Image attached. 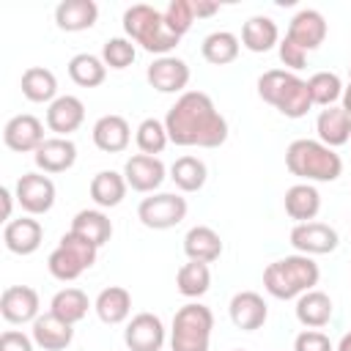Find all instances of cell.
<instances>
[{
  "label": "cell",
  "mask_w": 351,
  "mask_h": 351,
  "mask_svg": "<svg viewBox=\"0 0 351 351\" xmlns=\"http://www.w3.org/2000/svg\"><path fill=\"white\" fill-rule=\"evenodd\" d=\"M170 143L184 148H219L228 140V121L203 90H184L165 115Z\"/></svg>",
  "instance_id": "cell-1"
},
{
  "label": "cell",
  "mask_w": 351,
  "mask_h": 351,
  "mask_svg": "<svg viewBox=\"0 0 351 351\" xmlns=\"http://www.w3.org/2000/svg\"><path fill=\"white\" fill-rule=\"evenodd\" d=\"M285 167L296 176L304 178V184L310 181H337L343 173V159L340 154H335V148L324 145L321 140H293L285 148Z\"/></svg>",
  "instance_id": "cell-2"
},
{
  "label": "cell",
  "mask_w": 351,
  "mask_h": 351,
  "mask_svg": "<svg viewBox=\"0 0 351 351\" xmlns=\"http://www.w3.org/2000/svg\"><path fill=\"white\" fill-rule=\"evenodd\" d=\"M321 269L310 255H285L263 269V288L274 299H296L318 285Z\"/></svg>",
  "instance_id": "cell-3"
},
{
  "label": "cell",
  "mask_w": 351,
  "mask_h": 351,
  "mask_svg": "<svg viewBox=\"0 0 351 351\" xmlns=\"http://www.w3.org/2000/svg\"><path fill=\"white\" fill-rule=\"evenodd\" d=\"M123 30H126L129 41L140 44L145 52H154L159 58H165L181 41L167 27L165 14L156 11L154 5H145V3H134V5H129L123 11Z\"/></svg>",
  "instance_id": "cell-4"
},
{
  "label": "cell",
  "mask_w": 351,
  "mask_h": 351,
  "mask_svg": "<svg viewBox=\"0 0 351 351\" xmlns=\"http://www.w3.org/2000/svg\"><path fill=\"white\" fill-rule=\"evenodd\" d=\"M211 329H214V313L200 302H189L173 315L170 348L173 351H208Z\"/></svg>",
  "instance_id": "cell-5"
},
{
  "label": "cell",
  "mask_w": 351,
  "mask_h": 351,
  "mask_svg": "<svg viewBox=\"0 0 351 351\" xmlns=\"http://www.w3.org/2000/svg\"><path fill=\"white\" fill-rule=\"evenodd\" d=\"M96 255H99V247H96V244H90L88 239H82V236H77L74 230H69V233L60 236V244L49 252L47 269H49V274H52L55 280L71 282V280H77L85 269H90V266L96 263Z\"/></svg>",
  "instance_id": "cell-6"
},
{
  "label": "cell",
  "mask_w": 351,
  "mask_h": 351,
  "mask_svg": "<svg viewBox=\"0 0 351 351\" xmlns=\"http://www.w3.org/2000/svg\"><path fill=\"white\" fill-rule=\"evenodd\" d=\"M137 217L151 230H167V228H176L186 217V200L173 192H159V195L140 200Z\"/></svg>",
  "instance_id": "cell-7"
},
{
  "label": "cell",
  "mask_w": 351,
  "mask_h": 351,
  "mask_svg": "<svg viewBox=\"0 0 351 351\" xmlns=\"http://www.w3.org/2000/svg\"><path fill=\"white\" fill-rule=\"evenodd\" d=\"M16 200L22 206V211H27L30 217L47 214L55 206V184L49 176L44 173H25L16 181Z\"/></svg>",
  "instance_id": "cell-8"
},
{
  "label": "cell",
  "mask_w": 351,
  "mask_h": 351,
  "mask_svg": "<svg viewBox=\"0 0 351 351\" xmlns=\"http://www.w3.org/2000/svg\"><path fill=\"white\" fill-rule=\"evenodd\" d=\"M123 343L129 351H159L165 346V324L154 313H137L126 329Z\"/></svg>",
  "instance_id": "cell-9"
},
{
  "label": "cell",
  "mask_w": 351,
  "mask_h": 351,
  "mask_svg": "<svg viewBox=\"0 0 351 351\" xmlns=\"http://www.w3.org/2000/svg\"><path fill=\"white\" fill-rule=\"evenodd\" d=\"M44 123L30 115V112H22V115H14L5 126H3V143L16 151V154H27V151H38V145L44 143Z\"/></svg>",
  "instance_id": "cell-10"
},
{
  "label": "cell",
  "mask_w": 351,
  "mask_h": 351,
  "mask_svg": "<svg viewBox=\"0 0 351 351\" xmlns=\"http://www.w3.org/2000/svg\"><path fill=\"white\" fill-rule=\"evenodd\" d=\"M145 77H148L151 88L159 93H184V88L189 82V66H186V60H181L176 55H165L148 66Z\"/></svg>",
  "instance_id": "cell-11"
},
{
  "label": "cell",
  "mask_w": 351,
  "mask_h": 351,
  "mask_svg": "<svg viewBox=\"0 0 351 351\" xmlns=\"http://www.w3.org/2000/svg\"><path fill=\"white\" fill-rule=\"evenodd\" d=\"M291 244L302 255H326L337 250V230L324 222H299L291 230Z\"/></svg>",
  "instance_id": "cell-12"
},
{
  "label": "cell",
  "mask_w": 351,
  "mask_h": 351,
  "mask_svg": "<svg viewBox=\"0 0 351 351\" xmlns=\"http://www.w3.org/2000/svg\"><path fill=\"white\" fill-rule=\"evenodd\" d=\"M167 170L162 165L159 156H148V154H134L126 159L123 165V178L134 192H154L162 186Z\"/></svg>",
  "instance_id": "cell-13"
},
{
  "label": "cell",
  "mask_w": 351,
  "mask_h": 351,
  "mask_svg": "<svg viewBox=\"0 0 351 351\" xmlns=\"http://www.w3.org/2000/svg\"><path fill=\"white\" fill-rule=\"evenodd\" d=\"M38 293L30 285H8L0 296V313L8 324H27L38 318Z\"/></svg>",
  "instance_id": "cell-14"
},
{
  "label": "cell",
  "mask_w": 351,
  "mask_h": 351,
  "mask_svg": "<svg viewBox=\"0 0 351 351\" xmlns=\"http://www.w3.org/2000/svg\"><path fill=\"white\" fill-rule=\"evenodd\" d=\"M285 36H288L296 47H302L304 52L318 49V47L324 44V38H326V19H324V14L315 11V8H302V11L291 19Z\"/></svg>",
  "instance_id": "cell-15"
},
{
  "label": "cell",
  "mask_w": 351,
  "mask_h": 351,
  "mask_svg": "<svg viewBox=\"0 0 351 351\" xmlns=\"http://www.w3.org/2000/svg\"><path fill=\"white\" fill-rule=\"evenodd\" d=\"M228 310H230L233 326L241 329V332H255V329H261V326L266 324V318H269V307H266L263 296L255 293V291H239V293L230 299V307H228Z\"/></svg>",
  "instance_id": "cell-16"
},
{
  "label": "cell",
  "mask_w": 351,
  "mask_h": 351,
  "mask_svg": "<svg viewBox=\"0 0 351 351\" xmlns=\"http://www.w3.org/2000/svg\"><path fill=\"white\" fill-rule=\"evenodd\" d=\"M82 121H85V104L71 93L58 96L47 107V126L55 132V137H69L82 126Z\"/></svg>",
  "instance_id": "cell-17"
},
{
  "label": "cell",
  "mask_w": 351,
  "mask_h": 351,
  "mask_svg": "<svg viewBox=\"0 0 351 351\" xmlns=\"http://www.w3.org/2000/svg\"><path fill=\"white\" fill-rule=\"evenodd\" d=\"M33 162L44 173H66L77 162V145L69 137H47L33 154Z\"/></svg>",
  "instance_id": "cell-18"
},
{
  "label": "cell",
  "mask_w": 351,
  "mask_h": 351,
  "mask_svg": "<svg viewBox=\"0 0 351 351\" xmlns=\"http://www.w3.org/2000/svg\"><path fill=\"white\" fill-rule=\"evenodd\" d=\"M41 239H44V228L33 217L11 219L3 228V241H5L8 252H14V255H33L41 247Z\"/></svg>",
  "instance_id": "cell-19"
},
{
  "label": "cell",
  "mask_w": 351,
  "mask_h": 351,
  "mask_svg": "<svg viewBox=\"0 0 351 351\" xmlns=\"http://www.w3.org/2000/svg\"><path fill=\"white\" fill-rule=\"evenodd\" d=\"M74 340V326L60 321L52 313H44L33 321V343L44 351H63Z\"/></svg>",
  "instance_id": "cell-20"
},
{
  "label": "cell",
  "mask_w": 351,
  "mask_h": 351,
  "mask_svg": "<svg viewBox=\"0 0 351 351\" xmlns=\"http://www.w3.org/2000/svg\"><path fill=\"white\" fill-rule=\"evenodd\" d=\"M132 140V129L123 115H101L93 123V145L104 154H121L126 151Z\"/></svg>",
  "instance_id": "cell-21"
},
{
  "label": "cell",
  "mask_w": 351,
  "mask_h": 351,
  "mask_svg": "<svg viewBox=\"0 0 351 351\" xmlns=\"http://www.w3.org/2000/svg\"><path fill=\"white\" fill-rule=\"evenodd\" d=\"M99 19V5L93 0H63L55 8V25L66 33H80L93 27Z\"/></svg>",
  "instance_id": "cell-22"
},
{
  "label": "cell",
  "mask_w": 351,
  "mask_h": 351,
  "mask_svg": "<svg viewBox=\"0 0 351 351\" xmlns=\"http://www.w3.org/2000/svg\"><path fill=\"white\" fill-rule=\"evenodd\" d=\"M315 132H318V140L329 148L346 145L351 140V115L343 107H326L315 118Z\"/></svg>",
  "instance_id": "cell-23"
},
{
  "label": "cell",
  "mask_w": 351,
  "mask_h": 351,
  "mask_svg": "<svg viewBox=\"0 0 351 351\" xmlns=\"http://www.w3.org/2000/svg\"><path fill=\"white\" fill-rule=\"evenodd\" d=\"M184 252L189 261H200V263H211L222 255V239L214 228L208 225H195L186 230L184 236Z\"/></svg>",
  "instance_id": "cell-24"
},
{
  "label": "cell",
  "mask_w": 351,
  "mask_h": 351,
  "mask_svg": "<svg viewBox=\"0 0 351 351\" xmlns=\"http://www.w3.org/2000/svg\"><path fill=\"white\" fill-rule=\"evenodd\" d=\"M285 214L291 219L299 222H313L321 211V195L313 184H293L288 192H285Z\"/></svg>",
  "instance_id": "cell-25"
},
{
  "label": "cell",
  "mask_w": 351,
  "mask_h": 351,
  "mask_svg": "<svg viewBox=\"0 0 351 351\" xmlns=\"http://www.w3.org/2000/svg\"><path fill=\"white\" fill-rule=\"evenodd\" d=\"M93 310H96L99 321H104L110 326L123 324L129 318V313H132V293L126 288H121V285H110L96 296Z\"/></svg>",
  "instance_id": "cell-26"
},
{
  "label": "cell",
  "mask_w": 351,
  "mask_h": 351,
  "mask_svg": "<svg viewBox=\"0 0 351 351\" xmlns=\"http://www.w3.org/2000/svg\"><path fill=\"white\" fill-rule=\"evenodd\" d=\"M332 299L324 293V291H307L296 299V318L302 326L307 329H321L332 321Z\"/></svg>",
  "instance_id": "cell-27"
},
{
  "label": "cell",
  "mask_w": 351,
  "mask_h": 351,
  "mask_svg": "<svg viewBox=\"0 0 351 351\" xmlns=\"http://www.w3.org/2000/svg\"><path fill=\"white\" fill-rule=\"evenodd\" d=\"M126 178L123 173H115V170H101L90 178V197L99 208H115L123 197H126Z\"/></svg>",
  "instance_id": "cell-28"
},
{
  "label": "cell",
  "mask_w": 351,
  "mask_h": 351,
  "mask_svg": "<svg viewBox=\"0 0 351 351\" xmlns=\"http://www.w3.org/2000/svg\"><path fill=\"white\" fill-rule=\"evenodd\" d=\"M274 44H280V30L271 16H250L241 27V47L250 52H269Z\"/></svg>",
  "instance_id": "cell-29"
},
{
  "label": "cell",
  "mask_w": 351,
  "mask_h": 351,
  "mask_svg": "<svg viewBox=\"0 0 351 351\" xmlns=\"http://www.w3.org/2000/svg\"><path fill=\"white\" fill-rule=\"evenodd\" d=\"M22 96L36 104H44V101L52 104L58 99V77L44 66H30L22 74Z\"/></svg>",
  "instance_id": "cell-30"
},
{
  "label": "cell",
  "mask_w": 351,
  "mask_h": 351,
  "mask_svg": "<svg viewBox=\"0 0 351 351\" xmlns=\"http://www.w3.org/2000/svg\"><path fill=\"white\" fill-rule=\"evenodd\" d=\"M69 230H74L77 236L88 239V241L96 244V247H104V244L110 241V236H112V222H110V217H107L104 211H99V208H85V211H80V214L71 219V228H69Z\"/></svg>",
  "instance_id": "cell-31"
},
{
  "label": "cell",
  "mask_w": 351,
  "mask_h": 351,
  "mask_svg": "<svg viewBox=\"0 0 351 351\" xmlns=\"http://www.w3.org/2000/svg\"><path fill=\"white\" fill-rule=\"evenodd\" d=\"M274 107L285 118H304L310 112V107H313V99H310V90H307V80H299L296 74H291V80L280 90Z\"/></svg>",
  "instance_id": "cell-32"
},
{
  "label": "cell",
  "mask_w": 351,
  "mask_h": 351,
  "mask_svg": "<svg viewBox=\"0 0 351 351\" xmlns=\"http://www.w3.org/2000/svg\"><path fill=\"white\" fill-rule=\"evenodd\" d=\"M239 49H241L239 36H233L230 30H214L200 44V52H203V58L211 66H228V63H233L239 58Z\"/></svg>",
  "instance_id": "cell-33"
},
{
  "label": "cell",
  "mask_w": 351,
  "mask_h": 351,
  "mask_svg": "<svg viewBox=\"0 0 351 351\" xmlns=\"http://www.w3.org/2000/svg\"><path fill=\"white\" fill-rule=\"evenodd\" d=\"M88 307H90L88 293L80 291V288H63V291H58V293L52 296V302H49V313L58 315L60 321L71 324V326L88 315Z\"/></svg>",
  "instance_id": "cell-34"
},
{
  "label": "cell",
  "mask_w": 351,
  "mask_h": 351,
  "mask_svg": "<svg viewBox=\"0 0 351 351\" xmlns=\"http://www.w3.org/2000/svg\"><path fill=\"white\" fill-rule=\"evenodd\" d=\"M170 178L181 192H197V189H203L208 170H206V162L197 156H178L170 165Z\"/></svg>",
  "instance_id": "cell-35"
},
{
  "label": "cell",
  "mask_w": 351,
  "mask_h": 351,
  "mask_svg": "<svg viewBox=\"0 0 351 351\" xmlns=\"http://www.w3.org/2000/svg\"><path fill=\"white\" fill-rule=\"evenodd\" d=\"M69 77L80 88H99L107 80V66L101 58H96L90 52H80L69 60Z\"/></svg>",
  "instance_id": "cell-36"
},
{
  "label": "cell",
  "mask_w": 351,
  "mask_h": 351,
  "mask_svg": "<svg viewBox=\"0 0 351 351\" xmlns=\"http://www.w3.org/2000/svg\"><path fill=\"white\" fill-rule=\"evenodd\" d=\"M176 288L178 293H184L186 299H197L203 296L208 288H211V269L208 263H200V261H189L178 269L176 274Z\"/></svg>",
  "instance_id": "cell-37"
},
{
  "label": "cell",
  "mask_w": 351,
  "mask_h": 351,
  "mask_svg": "<svg viewBox=\"0 0 351 351\" xmlns=\"http://www.w3.org/2000/svg\"><path fill=\"white\" fill-rule=\"evenodd\" d=\"M307 90H310L313 104L335 107V101L343 96V82H340V77L335 71H315L307 80Z\"/></svg>",
  "instance_id": "cell-38"
},
{
  "label": "cell",
  "mask_w": 351,
  "mask_h": 351,
  "mask_svg": "<svg viewBox=\"0 0 351 351\" xmlns=\"http://www.w3.org/2000/svg\"><path fill=\"white\" fill-rule=\"evenodd\" d=\"M137 148L140 154H148V156H156L165 151V145L170 143L167 137V129H165V121H156V118H145L140 126H137Z\"/></svg>",
  "instance_id": "cell-39"
},
{
  "label": "cell",
  "mask_w": 351,
  "mask_h": 351,
  "mask_svg": "<svg viewBox=\"0 0 351 351\" xmlns=\"http://www.w3.org/2000/svg\"><path fill=\"white\" fill-rule=\"evenodd\" d=\"M134 58H137V49H134V44H132L129 38H123V36L107 38L104 47H101V60H104V66H110V69H126V66L134 63Z\"/></svg>",
  "instance_id": "cell-40"
},
{
  "label": "cell",
  "mask_w": 351,
  "mask_h": 351,
  "mask_svg": "<svg viewBox=\"0 0 351 351\" xmlns=\"http://www.w3.org/2000/svg\"><path fill=\"white\" fill-rule=\"evenodd\" d=\"M165 14V22H167V27L181 38L189 27H192V22H195V8H192V0H170V5L162 11Z\"/></svg>",
  "instance_id": "cell-41"
},
{
  "label": "cell",
  "mask_w": 351,
  "mask_h": 351,
  "mask_svg": "<svg viewBox=\"0 0 351 351\" xmlns=\"http://www.w3.org/2000/svg\"><path fill=\"white\" fill-rule=\"evenodd\" d=\"M291 74H293V71H288V69H269V71H263V74L258 77V96H261L266 104L274 107V101H277L280 90L285 88V82L291 80Z\"/></svg>",
  "instance_id": "cell-42"
},
{
  "label": "cell",
  "mask_w": 351,
  "mask_h": 351,
  "mask_svg": "<svg viewBox=\"0 0 351 351\" xmlns=\"http://www.w3.org/2000/svg\"><path fill=\"white\" fill-rule=\"evenodd\" d=\"M293 351H335V348H332V343H329V337H326L324 332H318V329H304V332L296 335Z\"/></svg>",
  "instance_id": "cell-43"
},
{
  "label": "cell",
  "mask_w": 351,
  "mask_h": 351,
  "mask_svg": "<svg viewBox=\"0 0 351 351\" xmlns=\"http://www.w3.org/2000/svg\"><path fill=\"white\" fill-rule=\"evenodd\" d=\"M280 60H282L285 69L299 71V69H304V63H307V52H304L302 47H296V44L285 36V38L280 41Z\"/></svg>",
  "instance_id": "cell-44"
},
{
  "label": "cell",
  "mask_w": 351,
  "mask_h": 351,
  "mask_svg": "<svg viewBox=\"0 0 351 351\" xmlns=\"http://www.w3.org/2000/svg\"><path fill=\"white\" fill-rule=\"evenodd\" d=\"M0 351H33V337H27L25 332L8 329L0 335Z\"/></svg>",
  "instance_id": "cell-45"
},
{
  "label": "cell",
  "mask_w": 351,
  "mask_h": 351,
  "mask_svg": "<svg viewBox=\"0 0 351 351\" xmlns=\"http://www.w3.org/2000/svg\"><path fill=\"white\" fill-rule=\"evenodd\" d=\"M192 8H195V16H211L219 11V3H208V0H192Z\"/></svg>",
  "instance_id": "cell-46"
},
{
  "label": "cell",
  "mask_w": 351,
  "mask_h": 351,
  "mask_svg": "<svg viewBox=\"0 0 351 351\" xmlns=\"http://www.w3.org/2000/svg\"><path fill=\"white\" fill-rule=\"evenodd\" d=\"M0 197H3V217L11 222V197H16V195H11L8 189H0Z\"/></svg>",
  "instance_id": "cell-47"
},
{
  "label": "cell",
  "mask_w": 351,
  "mask_h": 351,
  "mask_svg": "<svg viewBox=\"0 0 351 351\" xmlns=\"http://www.w3.org/2000/svg\"><path fill=\"white\" fill-rule=\"evenodd\" d=\"M343 110L351 115V82L343 88Z\"/></svg>",
  "instance_id": "cell-48"
},
{
  "label": "cell",
  "mask_w": 351,
  "mask_h": 351,
  "mask_svg": "<svg viewBox=\"0 0 351 351\" xmlns=\"http://www.w3.org/2000/svg\"><path fill=\"white\" fill-rule=\"evenodd\" d=\"M335 351H351V332H346V335L340 337V343H337Z\"/></svg>",
  "instance_id": "cell-49"
},
{
  "label": "cell",
  "mask_w": 351,
  "mask_h": 351,
  "mask_svg": "<svg viewBox=\"0 0 351 351\" xmlns=\"http://www.w3.org/2000/svg\"><path fill=\"white\" fill-rule=\"evenodd\" d=\"M348 82H351V66H348Z\"/></svg>",
  "instance_id": "cell-50"
},
{
  "label": "cell",
  "mask_w": 351,
  "mask_h": 351,
  "mask_svg": "<svg viewBox=\"0 0 351 351\" xmlns=\"http://www.w3.org/2000/svg\"><path fill=\"white\" fill-rule=\"evenodd\" d=\"M233 351H247V348H233Z\"/></svg>",
  "instance_id": "cell-51"
}]
</instances>
